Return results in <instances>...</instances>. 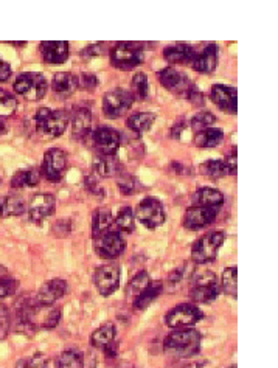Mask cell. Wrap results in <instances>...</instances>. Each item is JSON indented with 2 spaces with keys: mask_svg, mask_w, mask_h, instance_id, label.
<instances>
[{
  "mask_svg": "<svg viewBox=\"0 0 278 368\" xmlns=\"http://www.w3.org/2000/svg\"><path fill=\"white\" fill-rule=\"evenodd\" d=\"M16 368H49V359L43 353H34L32 358L21 360Z\"/></svg>",
  "mask_w": 278,
  "mask_h": 368,
  "instance_id": "cell-42",
  "label": "cell"
},
{
  "mask_svg": "<svg viewBox=\"0 0 278 368\" xmlns=\"http://www.w3.org/2000/svg\"><path fill=\"white\" fill-rule=\"evenodd\" d=\"M135 218L145 225L146 229H157L165 222V209L161 200L156 198H145L135 210Z\"/></svg>",
  "mask_w": 278,
  "mask_h": 368,
  "instance_id": "cell-8",
  "label": "cell"
},
{
  "mask_svg": "<svg viewBox=\"0 0 278 368\" xmlns=\"http://www.w3.org/2000/svg\"><path fill=\"white\" fill-rule=\"evenodd\" d=\"M216 122V117L211 114V112H199V114L194 115L192 120H190V126L192 129L194 130V133H200V130H205V129H209L211 128L213 124H215Z\"/></svg>",
  "mask_w": 278,
  "mask_h": 368,
  "instance_id": "cell-39",
  "label": "cell"
},
{
  "mask_svg": "<svg viewBox=\"0 0 278 368\" xmlns=\"http://www.w3.org/2000/svg\"><path fill=\"white\" fill-rule=\"evenodd\" d=\"M69 115L64 111H50L40 108L34 115V126L49 137H61L69 124Z\"/></svg>",
  "mask_w": 278,
  "mask_h": 368,
  "instance_id": "cell-2",
  "label": "cell"
},
{
  "mask_svg": "<svg viewBox=\"0 0 278 368\" xmlns=\"http://www.w3.org/2000/svg\"><path fill=\"white\" fill-rule=\"evenodd\" d=\"M163 352L173 359L185 360L200 352V334L194 328H181L171 332L163 342Z\"/></svg>",
  "mask_w": 278,
  "mask_h": 368,
  "instance_id": "cell-1",
  "label": "cell"
},
{
  "mask_svg": "<svg viewBox=\"0 0 278 368\" xmlns=\"http://www.w3.org/2000/svg\"><path fill=\"white\" fill-rule=\"evenodd\" d=\"M7 277H11L8 269L5 266L0 264V280H3V278H7Z\"/></svg>",
  "mask_w": 278,
  "mask_h": 368,
  "instance_id": "cell-55",
  "label": "cell"
},
{
  "mask_svg": "<svg viewBox=\"0 0 278 368\" xmlns=\"http://www.w3.org/2000/svg\"><path fill=\"white\" fill-rule=\"evenodd\" d=\"M224 242V231L215 230L210 231L194 242L192 249V258L194 263L207 264L216 258L218 251H220Z\"/></svg>",
  "mask_w": 278,
  "mask_h": 368,
  "instance_id": "cell-6",
  "label": "cell"
},
{
  "mask_svg": "<svg viewBox=\"0 0 278 368\" xmlns=\"http://www.w3.org/2000/svg\"><path fill=\"white\" fill-rule=\"evenodd\" d=\"M39 181H40V170L38 168L19 170V171H16L13 177H11L10 185L14 189L32 188V187H36Z\"/></svg>",
  "mask_w": 278,
  "mask_h": 368,
  "instance_id": "cell-26",
  "label": "cell"
},
{
  "mask_svg": "<svg viewBox=\"0 0 278 368\" xmlns=\"http://www.w3.org/2000/svg\"><path fill=\"white\" fill-rule=\"evenodd\" d=\"M97 173L102 177H115L121 173V165L115 156H100L93 163Z\"/></svg>",
  "mask_w": 278,
  "mask_h": 368,
  "instance_id": "cell-28",
  "label": "cell"
},
{
  "mask_svg": "<svg viewBox=\"0 0 278 368\" xmlns=\"http://www.w3.org/2000/svg\"><path fill=\"white\" fill-rule=\"evenodd\" d=\"M185 128H187V123L183 120H179L177 122L173 128H171V137L173 139H181L182 133H185Z\"/></svg>",
  "mask_w": 278,
  "mask_h": 368,
  "instance_id": "cell-50",
  "label": "cell"
},
{
  "mask_svg": "<svg viewBox=\"0 0 278 368\" xmlns=\"http://www.w3.org/2000/svg\"><path fill=\"white\" fill-rule=\"evenodd\" d=\"M117 185H118V188H120V192L123 194L131 196V194H134L135 192H137L139 182H137V179H135L134 176L128 174V173H123V171H121V173L117 176Z\"/></svg>",
  "mask_w": 278,
  "mask_h": 368,
  "instance_id": "cell-41",
  "label": "cell"
},
{
  "mask_svg": "<svg viewBox=\"0 0 278 368\" xmlns=\"http://www.w3.org/2000/svg\"><path fill=\"white\" fill-rule=\"evenodd\" d=\"M56 210V199L51 193H38L34 194L30 204L27 205L28 216L33 222H43L45 218L51 216Z\"/></svg>",
  "mask_w": 278,
  "mask_h": 368,
  "instance_id": "cell-13",
  "label": "cell"
},
{
  "mask_svg": "<svg viewBox=\"0 0 278 368\" xmlns=\"http://www.w3.org/2000/svg\"><path fill=\"white\" fill-rule=\"evenodd\" d=\"M84 187H86L87 192L93 196H103L104 194V189L98 183L95 176H87L84 179Z\"/></svg>",
  "mask_w": 278,
  "mask_h": 368,
  "instance_id": "cell-46",
  "label": "cell"
},
{
  "mask_svg": "<svg viewBox=\"0 0 278 368\" xmlns=\"http://www.w3.org/2000/svg\"><path fill=\"white\" fill-rule=\"evenodd\" d=\"M151 283V277L148 272L141 271L137 275L132 277V280L129 281L128 288H126V294L128 295H139L141 290H145L148 288V284Z\"/></svg>",
  "mask_w": 278,
  "mask_h": 368,
  "instance_id": "cell-40",
  "label": "cell"
},
{
  "mask_svg": "<svg viewBox=\"0 0 278 368\" xmlns=\"http://www.w3.org/2000/svg\"><path fill=\"white\" fill-rule=\"evenodd\" d=\"M11 72H13V70H11V65L8 62H5L3 59H0V82L8 81Z\"/></svg>",
  "mask_w": 278,
  "mask_h": 368,
  "instance_id": "cell-49",
  "label": "cell"
},
{
  "mask_svg": "<svg viewBox=\"0 0 278 368\" xmlns=\"http://www.w3.org/2000/svg\"><path fill=\"white\" fill-rule=\"evenodd\" d=\"M118 368H135L134 365H129V364H125V365H120Z\"/></svg>",
  "mask_w": 278,
  "mask_h": 368,
  "instance_id": "cell-57",
  "label": "cell"
},
{
  "mask_svg": "<svg viewBox=\"0 0 278 368\" xmlns=\"http://www.w3.org/2000/svg\"><path fill=\"white\" fill-rule=\"evenodd\" d=\"M157 78L161 80L162 86L167 89V91L174 92L183 98H188V95L196 89V86L193 84V81H190V78H188L185 73H182L173 67L161 70V72L157 73Z\"/></svg>",
  "mask_w": 278,
  "mask_h": 368,
  "instance_id": "cell-9",
  "label": "cell"
},
{
  "mask_svg": "<svg viewBox=\"0 0 278 368\" xmlns=\"http://www.w3.org/2000/svg\"><path fill=\"white\" fill-rule=\"evenodd\" d=\"M67 170V154L59 148H51L45 152L43 162V174L47 181L61 182Z\"/></svg>",
  "mask_w": 278,
  "mask_h": 368,
  "instance_id": "cell-11",
  "label": "cell"
},
{
  "mask_svg": "<svg viewBox=\"0 0 278 368\" xmlns=\"http://www.w3.org/2000/svg\"><path fill=\"white\" fill-rule=\"evenodd\" d=\"M112 224H114V218H112V211L108 209H100L95 211L92 219V235L93 240L98 238L100 235L106 233V231L112 230Z\"/></svg>",
  "mask_w": 278,
  "mask_h": 368,
  "instance_id": "cell-30",
  "label": "cell"
},
{
  "mask_svg": "<svg viewBox=\"0 0 278 368\" xmlns=\"http://www.w3.org/2000/svg\"><path fill=\"white\" fill-rule=\"evenodd\" d=\"M185 272H187V269H183V267H179V269H176V271L173 272V274L170 275V278H168L170 284H177V283H181V281L183 280V278H185Z\"/></svg>",
  "mask_w": 278,
  "mask_h": 368,
  "instance_id": "cell-51",
  "label": "cell"
},
{
  "mask_svg": "<svg viewBox=\"0 0 278 368\" xmlns=\"http://www.w3.org/2000/svg\"><path fill=\"white\" fill-rule=\"evenodd\" d=\"M17 109V100L14 95L0 89V120L11 117Z\"/></svg>",
  "mask_w": 278,
  "mask_h": 368,
  "instance_id": "cell-37",
  "label": "cell"
},
{
  "mask_svg": "<svg viewBox=\"0 0 278 368\" xmlns=\"http://www.w3.org/2000/svg\"><path fill=\"white\" fill-rule=\"evenodd\" d=\"M202 317H204V314L198 306L182 303V305H177L176 308H173V310H171L167 316H165V323H167V326H170V328H173V330L190 328V326L200 322Z\"/></svg>",
  "mask_w": 278,
  "mask_h": 368,
  "instance_id": "cell-7",
  "label": "cell"
},
{
  "mask_svg": "<svg viewBox=\"0 0 278 368\" xmlns=\"http://www.w3.org/2000/svg\"><path fill=\"white\" fill-rule=\"evenodd\" d=\"M171 168H173V171H174V173H177V174H185L187 173L185 166L181 165V163H177V162H174L173 165H171Z\"/></svg>",
  "mask_w": 278,
  "mask_h": 368,
  "instance_id": "cell-54",
  "label": "cell"
},
{
  "mask_svg": "<svg viewBox=\"0 0 278 368\" xmlns=\"http://www.w3.org/2000/svg\"><path fill=\"white\" fill-rule=\"evenodd\" d=\"M10 328H11L10 312L7 310V306H5L2 301H0V341L7 339Z\"/></svg>",
  "mask_w": 278,
  "mask_h": 368,
  "instance_id": "cell-43",
  "label": "cell"
},
{
  "mask_svg": "<svg viewBox=\"0 0 278 368\" xmlns=\"http://www.w3.org/2000/svg\"><path fill=\"white\" fill-rule=\"evenodd\" d=\"M218 65V45L209 44L205 49L198 53L196 58L193 59L192 67L199 73H211L215 72Z\"/></svg>",
  "mask_w": 278,
  "mask_h": 368,
  "instance_id": "cell-21",
  "label": "cell"
},
{
  "mask_svg": "<svg viewBox=\"0 0 278 368\" xmlns=\"http://www.w3.org/2000/svg\"><path fill=\"white\" fill-rule=\"evenodd\" d=\"M78 86L81 89H84V91H95L98 86V78L95 75L92 73H82L78 78Z\"/></svg>",
  "mask_w": 278,
  "mask_h": 368,
  "instance_id": "cell-45",
  "label": "cell"
},
{
  "mask_svg": "<svg viewBox=\"0 0 278 368\" xmlns=\"http://www.w3.org/2000/svg\"><path fill=\"white\" fill-rule=\"evenodd\" d=\"M95 286L103 297L112 295L120 286V269L117 264H104L95 272Z\"/></svg>",
  "mask_w": 278,
  "mask_h": 368,
  "instance_id": "cell-14",
  "label": "cell"
},
{
  "mask_svg": "<svg viewBox=\"0 0 278 368\" xmlns=\"http://www.w3.org/2000/svg\"><path fill=\"white\" fill-rule=\"evenodd\" d=\"M93 141H95L100 156H115L120 150L121 135L115 129L102 126L93 133Z\"/></svg>",
  "mask_w": 278,
  "mask_h": 368,
  "instance_id": "cell-15",
  "label": "cell"
},
{
  "mask_svg": "<svg viewBox=\"0 0 278 368\" xmlns=\"http://www.w3.org/2000/svg\"><path fill=\"white\" fill-rule=\"evenodd\" d=\"M222 140H224V133L222 129L218 128H209L205 130H200V133L196 134V137H194L196 146L199 148H215L220 145Z\"/></svg>",
  "mask_w": 278,
  "mask_h": 368,
  "instance_id": "cell-31",
  "label": "cell"
},
{
  "mask_svg": "<svg viewBox=\"0 0 278 368\" xmlns=\"http://www.w3.org/2000/svg\"><path fill=\"white\" fill-rule=\"evenodd\" d=\"M196 55L198 51L194 50V47L188 44L168 45L163 50V58L171 64H192Z\"/></svg>",
  "mask_w": 278,
  "mask_h": 368,
  "instance_id": "cell-22",
  "label": "cell"
},
{
  "mask_svg": "<svg viewBox=\"0 0 278 368\" xmlns=\"http://www.w3.org/2000/svg\"><path fill=\"white\" fill-rule=\"evenodd\" d=\"M162 289H163L162 281H151L150 284H148V288L145 290H141V292L135 297V300H134L135 310L143 311L145 308L150 306L152 301L161 295Z\"/></svg>",
  "mask_w": 278,
  "mask_h": 368,
  "instance_id": "cell-27",
  "label": "cell"
},
{
  "mask_svg": "<svg viewBox=\"0 0 278 368\" xmlns=\"http://www.w3.org/2000/svg\"><path fill=\"white\" fill-rule=\"evenodd\" d=\"M115 222L120 231H126V233H131V231H134L135 221H134V211L131 207H128V205L123 207V209L118 211Z\"/></svg>",
  "mask_w": 278,
  "mask_h": 368,
  "instance_id": "cell-38",
  "label": "cell"
},
{
  "mask_svg": "<svg viewBox=\"0 0 278 368\" xmlns=\"http://www.w3.org/2000/svg\"><path fill=\"white\" fill-rule=\"evenodd\" d=\"M56 368H84V356L76 349H67L58 356L55 360Z\"/></svg>",
  "mask_w": 278,
  "mask_h": 368,
  "instance_id": "cell-32",
  "label": "cell"
},
{
  "mask_svg": "<svg viewBox=\"0 0 278 368\" xmlns=\"http://www.w3.org/2000/svg\"><path fill=\"white\" fill-rule=\"evenodd\" d=\"M17 288H19V281L14 280L13 277H7L3 280H0V299L13 295Z\"/></svg>",
  "mask_w": 278,
  "mask_h": 368,
  "instance_id": "cell-44",
  "label": "cell"
},
{
  "mask_svg": "<svg viewBox=\"0 0 278 368\" xmlns=\"http://www.w3.org/2000/svg\"><path fill=\"white\" fill-rule=\"evenodd\" d=\"M200 171L207 177H211V179H221L224 176H229L224 160H207V162L200 165Z\"/></svg>",
  "mask_w": 278,
  "mask_h": 368,
  "instance_id": "cell-36",
  "label": "cell"
},
{
  "mask_svg": "<svg viewBox=\"0 0 278 368\" xmlns=\"http://www.w3.org/2000/svg\"><path fill=\"white\" fill-rule=\"evenodd\" d=\"M220 292V281H218V278L213 272H200V274L193 278L190 297L194 301H198V303H211L213 300H216Z\"/></svg>",
  "mask_w": 278,
  "mask_h": 368,
  "instance_id": "cell-5",
  "label": "cell"
},
{
  "mask_svg": "<svg viewBox=\"0 0 278 368\" xmlns=\"http://www.w3.org/2000/svg\"><path fill=\"white\" fill-rule=\"evenodd\" d=\"M187 100H190V102H192L193 104L202 106V104H204V93L200 92V91H198V87H196L190 95H188V98H187Z\"/></svg>",
  "mask_w": 278,
  "mask_h": 368,
  "instance_id": "cell-52",
  "label": "cell"
},
{
  "mask_svg": "<svg viewBox=\"0 0 278 368\" xmlns=\"http://www.w3.org/2000/svg\"><path fill=\"white\" fill-rule=\"evenodd\" d=\"M134 98L125 89H112L103 98V111L109 118H118L131 109Z\"/></svg>",
  "mask_w": 278,
  "mask_h": 368,
  "instance_id": "cell-10",
  "label": "cell"
},
{
  "mask_svg": "<svg viewBox=\"0 0 278 368\" xmlns=\"http://www.w3.org/2000/svg\"><path fill=\"white\" fill-rule=\"evenodd\" d=\"M132 98L137 102H145L150 97V82L145 73H135L132 76Z\"/></svg>",
  "mask_w": 278,
  "mask_h": 368,
  "instance_id": "cell-35",
  "label": "cell"
},
{
  "mask_svg": "<svg viewBox=\"0 0 278 368\" xmlns=\"http://www.w3.org/2000/svg\"><path fill=\"white\" fill-rule=\"evenodd\" d=\"M115 334L117 331L114 323H104L93 331V334L91 336V343L98 349H104L112 342H115Z\"/></svg>",
  "mask_w": 278,
  "mask_h": 368,
  "instance_id": "cell-29",
  "label": "cell"
},
{
  "mask_svg": "<svg viewBox=\"0 0 278 368\" xmlns=\"http://www.w3.org/2000/svg\"><path fill=\"white\" fill-rule=\"evenodd\" d=\"M103 352H104V354L108 356V358H111V359L117 358V353H118V343H117V342H112L111 345H108V347H106V348L103 349Z\"/></svg>",
  "mask_w": 278,
  "mask_h": 368,
  "instance_id": "cell-53",
  "label": "cell"
},
{
  "mask_svg": "<svg viewBox=\"0 0 278 368\" xmlns=\"http://www.w3.org/2000/svg\"><path fill=\"white\" fill-rule=\"evenodd\" d=\"M210 98L218 108L229 115H236V112H238V109H236V106H238V98H236L235 87L215 84L211 87Z\"/></svg>",
  "mask_w": 278,
  "mask_h": 368,
  "instance_id": "cell-17",
  "label": "cell"
},
{
  "mask_svg": "<svg viewBox=\"0 0 278 368\" xmlns=\"http://www.w3.org/2000/svg\"><path fill=\"white\" fill-rule=\"evenodd\" d=\"M51 89L58 97L69 98L78 89V76L70 72H59L53 76Z\"/></svg>",
  "mask_w": 278,
  "mask_h": 368,
  "instance_id": "cell-23",
  "label": "cell"
},
{
  "mask_svg": "<svg viewBox=\"0 0 278 368\" xmlns=\"http://www.w3.org/2000/svg\"><path fill=\"white\" fill-rule=\"evenodd\" d=\"M143 61V47L137 43H117L111 50V64L115 69L131 70Z\"/></svg>",
  "mask_w": 278,
  "mask_h": 368,
  "instance_id": "cell-3",
  "label": "cell"
},
{
  "mask_svg": "<svg viewBox=\"0 0 278 368\" xmlns=\"http://www.w3.org/2000/svg\"><path fill=\"white\" fill-rule=\"evenodd\" d=\"M125 247L126 242L120 235V231L109 230L95 238V252L98 253V257L104 260L117 258L118 255L125 252Z\"/></svg>",
  "mask_w": 278,
  "mask_h": 368,
  "instance_id": "cell-12",
  "label": "cell"
},
{
  "mask_svg": "<svg viewBox=\"0 0 278 368\" xmlns=\"http://www.w3.org/2000/svg\"><path fill=\"white\" fill-rule=\"evenodd\" d=\"M220 209H211V207L193 205L187 210L185 218H183V225L190 230L204 229L215 221Z\"/></svg>",
  "mask_w": 278,
  "mask_h": 368,
  "instance_id": "cell-16",
  "label": "cell"
},
{
  "mask_svg": "<svg viewBox=\"0 0 278 368\" xmlns=\"http://www.w3.org/2000/svg\"><path fill=\"white\" fill-rule=\"evenodd\" d=\"M224 163H226L229 176H236V170H238V160H236V146L227 154V157L224 159Z\"/></svg>",
  "mask_w": 278,
  "mask_h": 368,
  "instance_id": "cell-47",
  "label": "cell"
},
{
  "mask_svg": "<svg viewBox=\"0 0 278 368\" xmlns=\"http://www.w3.org/2000/svg\"><path fill=\"white\" fill-rule=\"evenodd\" d=\"M103 51H104L103 44H92V45H89L87 49L82 50L81 55L82 56H97V55H102Z\"/></svg>",
  "mask_w": 278,
  "mask_h": 368,
  "instance_id": "cell-48",
  "label": "cell"
},
{
  "mask_svg": "<svg viewBox=\"0 0 278 368\" xmlns=\"http://www.w3.org/2000/svg\"><path fill=\"white\" fill-rule=\"evenodd\" d=\"M194 203L196 205H202V207H211V209H221V205L224 204V196L216 188H210V187H204L199 188L196 193L193 196Z\"/></svg>",
  "mask_w": 278,
  "mask_h": 368,
  "instance_id": "cell-25",
  "label": "cell"
},
{
  "mask_svg": "<svg viewBox=\"0 0 278 368\" xmlns=\"http://www.w3.org/2000/svg\"><path fill=\"white\" fill-rule=\"evenodd\" d=\"M220 286L227 295L236 299V294H238V269L236 267H227L222 272Z\"/></svg>",
  "mask_w": 278,
  "mask_h": 368,
  "instance_id": "cell-33",
  "label": "cell"
},
{
  "mask_svg": "<svg viewBox=\"0 0 278 368\" xmlns=\"http://www.w3.org/2000/svg\"><path fill=\"white\" fill-rule=\"evenodd\" d=\"M67 281L61 280V278H53V280L47 281L43 288L39 289V292L36 294L38 303L40 306H51L53 303H56L59 299H62L67 292Z\"/></svg>",
  "mask_w": 278,
  "mask_h": 368,
  "instance_id": "cell-18",
  "label": "cell"
},
{
  "mask_svg": "<svg viewBox=\"0 0 278 368\" xmlns=\"http://www.w3.org/2000/svg\"><path fill=\"white\" fill-rule=\"evenodd\" d=\"M40 55L49 64H62L69 58V43L66 41H44L40 43Z\"/></svg>",
  "mask_w": 278,
  "mask_h": 368,
  "instance_id": "cell-20",
  "label": "cell"
},
{
  "mask_svg": "<svg viewBox=\"0 0 278 368\" xmlns=\"http://www.w3.org/2000/svg\"><path fill=\"white\" fill-rule=\"evenodd\" d=\"M72 135L76 140H84L91 134L92 128V114L89 108L76 106L72 114Z\"/></svg>",
  "mask_w": 278,
  "mask_h": 368,
  "instance_id": "cell-19",
  "label": "cell"
},
{
  "mask_svg": "<svg viewBox=\"0 0 278 368\" xmlns=\"http://www.w3.org/2000/svg\"><path fill=\"white\" fill-rule=\"evenodd\" d=\"M7 133V124H5V120H0V137Z\"/></svg>",
  "mask_w": 278,
  "mask_h": 368,
  "instance_id": "cell-56",
  "label": "cell"
},
{
  "mask_svg": "<svg viewBox=\"0 0 278 368\" xmlns=\"http://www.w3.org/2000/svg\"><path fill=\"white\" fill-rule=\"evenodd\" d=\"M27 211V204L23 198L16 194L0 196V216H22Z\"/></svg>",
  "mask_w": 278,
  "mask_h": 368,
  "instance_id": "cell-24",
  "label": "cell"
},
{
  "mask_svg": "<svg viewBox=\"0 0 278 368\" xmlns=\"http://www.w3.org/2000/svg\"><path fill=\"white\" fill-rule=\"evenodd\" d=\"M154 120H156V117L150 112H139V114H134L129 117L128 120V128L134 130V133H145V130L151 129V126L154 124Z\"/></svg>",
  "mask_w": 278,
  "mask_h": 368,
  "instance_id": "cell-34",
  "label": "cell"
},
{
  "mask_svg": "<svg viewBox=\"0 0 278 368\" xmlns=\"http://www.w3.org/2000/svg\"><path fill=\"white\" fill-rule=\"evenodd\" d=\"M229 368H236V365H232V367H229Z\"/></svg>",
  "mask_w": 278,
  "mask_h": 368,
  "instance_id": "cell-58",
  "label": "cell"
},
{
  "mask_svg": "<svg viewBox=\"0 0 278 368\" xmlns=\"http://www.w3.org/2000/svg\"><path fill=\"white\" fill-rule=\"evenodd\" d=\"M47 80L44 75L34 73V72H25L17 76L13 89L16 93L22 95L28 102H39L43 100L47 93Z\"/></svg>",
  "mask_w": 278,
  "mask_h": 368,
  "instance_id": "cell-4",
  "label": "cell"
}]
</instances>
